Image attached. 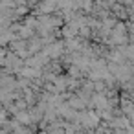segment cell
<instances>
[{"label": "cell", "instance_id": "cell-1", "mask_svg": "<svg viewBox=\"0 0 134 134\" xmlns=\"http://www.w3.org/2000/svg\"><path fill=\"white\" fill-rule=\"evenodd\" d=\"M112 42H116V44H125V41H127V31H125V26L123 24H116V28L112 30Z\"/></svg>", "mask_w": 134, "mask_h": 134}, {"label": "cell", "instance_id": "cell-2", "mask_svg": "<svg viewBox=\"0 0 134 134\" xmlns=\"http://www.w3.org/2000/svg\"><path fill=\"white\" fill-rule=\"evenodd\" d=\"M44 52L50 55V59H57L61 55V52H63V42H52V44H48L44 48Z\"/></svg>", "mask_w": 134, "mask_h": 134}, {"label": "cell", "instance_id": "cell-3", "mask_svg": "<svg viewBox=\"0 0 134 134\" xmlns=\"http://www.w3.org/2000/svg\"><path fill=\"white\" fill-rule=\"evenodd\" d=\"M66 48H68V50H79V48H81L79 39H68V41H66Z\"/></svg>", "mask_w": 134, "mask_h": 134}, {"label": "cell", "instance_id": "cell-4", "mask_svg": "<svg viewBox=\"0 0 134 134\" xmlns=\"http://www.w3.org/2000/svg\"><path fill=\"white\" fill-rule=\"evenodd\" d=\"M19 31H20V37H30L31 35V28L30 26H20Z\"/></svg>", "mask_w": 134, "mask_h": 134}, {"label": "cell", "instance_id": "cell-5", "mask_svg": "<svg viewBox=\"0 0 134 134\" xmlns=\"http://www.w3.org/2000/svg\"><path fill=\"white\" fill-rule=\"evenodd\" d=\"M19 118H20L22 121H28V114H26V112H20V114H19Z\"/></svg>", "mask_w": 134, "mask_h": 134}, {"label": "cell", "instance_id": "cell-6", "mask_svg": "<svg viewBox=\"0 0 134 134\" xmlns=\"http://www.w3.org/2000/svg\"><path fill=\"white\" fill-rule=\"evenodd\" d=\"M15 13H17V15H24V13H26V8H19Z\"/></svg>", "mask_w": 134, "mask_h": 134}]
</instances>
